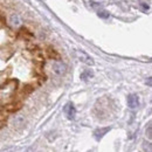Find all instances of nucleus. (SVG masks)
Returning a JSON list of instances; mask_svg holds the SVG:
<instances>
[{"instance_id": "f257e3e1", "label": "nucleus", "mask_w": 152, "mask_h": 152, "mask_svg": "<svg viewBox=\"0 0 152 152\" xmlns=\"http://www.w3.org/2000/svg\"><path fill=\"white\" fill-rule=\"evenodd\" d=\"M17 86H18V82L15 80H11L7 83H5L2 87H0V102L1 103H6L13 97L17 90Z\"/></svg>"}, {"instance_id": "f03ea898", "label": "nucleus", "mask_w": 152, "mask_h": 152, "mask_svg": "<svg viewBox=\"0 0 152 152\" xmlns=\"http://www.w3.org/2000/svg\"><path fill=\"white\" fill-rule=\"evenodd\" d=\"M52 70H53V73L55 75H63L66 73V70H67V66L62 61H55L52 64Z\"/></svg>"}, {"instance_id": "7ed1b4c3", "label": "nucleus", "mask_w": 152, "mask_h": 152, "mask_svg": "<svg viewBox=\"0 0 152 152\" xmlns=\"http://www.w3.org/2000/svg\"><path fill=\"white\" fill-rule=\"evenodd\" d=\"M75 54H76V57H77L81 62H83V63H86V64H89V66H93V64H94V60L89 56L86 52H83V50H76Z\"/></svg>"}, {"instance_id": "20e7f679", "label": "nucleus", "mask_w": 152, "mask_h": 152, "mask_svg": "<svg viewBox=\"0 0 152 152\" xmlns=\"http://www.w3.org/2000/svg\"><path fill=\"white\" fill-rule=\"evenodd\" d=\"M63 111H64L66 116L68 117V119H74V118H75L76 110H75V107H74L72 103H68V104H66V107H64Z\"/></svg>"}, {"instance_id": "39448f33", "label": "nucleus", "mask_w": 152, "mask_h": 152, "mask_svg": "<svg viewBox=\"0 0 152 152\" xmlns=\"http://www.w3.org/2000/svg\"><path fill=\"white\" fill-rule=\"evenodd\" d=\"M128 105L131 109H136L139 105V98L136 94H131L128 96Z\"/></svg>"}, {"instance_id": "423d86ee", "label": "nucleus", "mask_w": 152, "mask_h": 152, "mask_svg": "<svg viewBox=\"0 0 152 152\" xmlns=\"http://www.w3.org/2000/svg\"><path fill=\"white\" fill-rule=\"evenodd\" d=\"M109 131H110V128H109V126L99 128V129H96L95 131H94V136L96 137V139H101L102 137H104Z\"/></svg>"}, {"instance_id": "0eeeda50", "label": "nucleus", "mask_w": 152, "mask_h": 152, "mask_svg": "<svg viewBox=\"0 0 152 152\" xmlns=\"http://www.w3.org/2000/svg\"><path fill=\"white\" fill-rule=\"evenodd\" d=\"M10 22H11V25H12V26L18 27L20 23H21L20 17L18 15V14H13V15H11V18H10Z\"/></svg>"}, {"instance_id": "6e6552de", "label": "nucleus", "mask_w": 152, "mask_h": 152, "mask_svg": "<svg viewBox=\"0 0 152 152\" xmlns=\"http://www.w3.org/2000/svg\"><path fill=\"white\" fill-rule=\"evenodd\" d=\"M91 76H93V73H91L90 70H86V72H83V73L81 74V80L87 81V80H89Z\"/></svg>"}, {"instance_id": "1a4fd4ad", "label": "nucleus", "mask_w": 152, "mask_h": 152, "mask_svg": "<svg viewBox=\"0 0 152 152\" xmlns=\"http://www.w3.org/2000/svg\"><path fill=\"white\" fill-rule=\"evenodd\" d=\"M98 17L102 18V19H107V18H109V13L107 11H99L98 12Z\"/></svg>"}, {"instance_id": "9d476101", "label": "nucleus", "mask_w": 152, "mask_h": 152, "mask_svg": "<svg viewBox=\"0 0 152 152\" xmlns=\"http://www.w3.org/2000/svg\"><path fill=\"white\" fill-rule=\"evenodd\" d=\"M140 7H142V10H143L144 12H146V11L150 8V6H149L148 4H145V2H140Z\"/></svg>"}, {"instance_id": "9b49d317", "label": "nucleus", "mask_w": 152, "mask_h": 152, "mask_svg": "<svg viewBox=\"0 0 152 152\" xmlns=\"http://www.w3.org/2000/svg\"><path fill=\"white\" fill-rule=\"evenodd\" d=\"M143 148H144L145 151L148 150V152H151V144H150V143H148V144L144 143V144H143Z\"/></svg>"}, {"instance_id": "f8f14e48", "label": "nucleus", "mask_w": 152, "mask_h": 152, "mask_svg": "<svg viewBox=\"0 0 152 152\" xmlns=\"http://www.w3.org/2000/svg\"><path fill=\"white\" fill-rule=\"evenodd\" d=\"M148 138L151 139L152 138V133H151V123H149L148 125Z\"/></svg>"}, {"instance_id": "ddd939ff", "label": "nucleus", "mask_w": 152, "mask_h": 152, "mask_svg": "<svg viewBox=\"0 0 152 152\" xmlns=\"http://www.w3.org/2000/svg\"><path fill=\"white\" fill-rule=\"evenodd\" d=\"M148 84H149V86H151V78H149V80H148Z\"/></svg>"}, {"instance_id": "4468645a", "label": "nucleus", "mask_w": 152, "mask_h": 152, "mask_svg": "<svg viewBox=\"0 0 152 152\" xmlns=\"http://www.w3.org/2000/svg\"><path fill=\"white\" fill-rule=\"evenodd\" d=\"M28 152H33V151H32V150H28Z\"/></svg>"}]
</instances>
